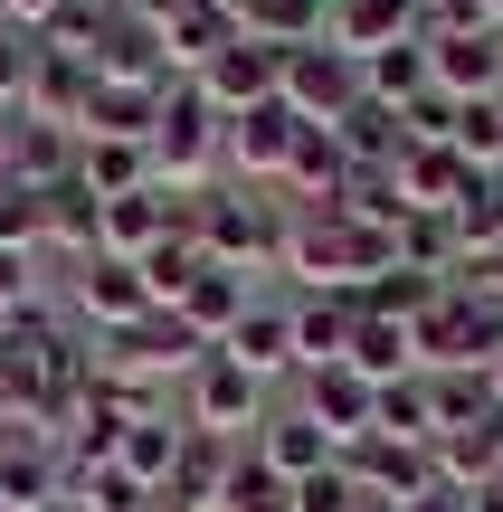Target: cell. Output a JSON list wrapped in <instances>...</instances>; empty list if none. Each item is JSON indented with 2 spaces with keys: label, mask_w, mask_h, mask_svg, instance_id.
Returning <instances> with one entry per match:
<instances>
[{
  "label": "cell",
  "mask_w": 503,
  "mask_h": 512,
  "mask_svg": "<svg viewBox=\"0 0 503 512\" xmlns=\"http://www.w3.org/2000/svg\"><path fill=\"white\" fill-rule=\"evenodd\" d=\"M219 152H228V114L209 105L200 86H181V76H171V86H162V114H152V181L200 200L209 171H219Z\"/></svg>",
  "instance_id": "cell-1"
},
{
  "label": "cell",
  "mask_w": 503,
  "mask_h": 512,
  "mask_svg": "<svg viewBox=\"0 0 503 512\" xmlns=\"http://www.w3.org/2000/svg\"><path fill=\"white\" fill-rule=\"evenodd\" d=\"M285 228H295V209L285 200H247V190H200V209H190V238H200L209 266H285Z\"/></svg>",
  "instance_id": "cell-2"
},
{
  "label": "cell",
  "mask_w": 503,
  "mask_h": 512,
  "mask_svg": "<svg viewBox=\"0 0 503 512\" xmlns=\"http://www.w3.org/2000/svg\"><path fill=\"white\" fill-rule=\"evenodd\" d=\"M371 95V76H361V57H342L333 38H314V48H285V76H276V105L295 114V124H323L333 133L342 114Z\"/></svg>",
  "instance_id": "cell-3"
},
{
  "label": "cell",
  "mask_w": 503,
  "mask_h": 512,
  "mask_svg": "<svg viewBox=\"0 0 503 512\" xmlns=\"http://www.w3.org/2000/svg\"><path fill=\"white\" fill-rule=\"evenodd\" d=\"M181 427H200V437H228V446H247L266 427V389L247 380L228 351H209L200 370H190V389H181Z\"/></svg>",
  "instance_id": "cell-4"
},
{
  "label": "cell",
  "mask_w": 503,
  "mask_h": 512,
  "mask_svg": "<svg viewBox=\"0 0 503 512\" xmlns=\"http://www.w3.org/2000/svg\"><path fill=\"white\" fill-rule=\"evenodd\" d=\"M67 503V446L48 427H10L0 437V512H57Z\"/></svg>",
  "instance_id": "cell-5"
},
{
  "label": "cell",
  "mask_w": 503,
  "mask_h": 512,
  "mask_svg": "<svg viewBox=\"0 0 503 512\" xmlns=\"http://www.w3.org/2000/svg\"><path fill=\"white\" fill-rule=\"evenodd\" d=\"M295 408H304V418H314L323 437L342 446V456H352V446L371 437V418H380V389L361 380L352 361H333V370H304V380H295Z\"/></svg>",
  "instance_id": "cell-6"
},
{
  "label": "cell",
  "mask_w": 503,
  "mask_h": 512,
  "mask_svg": "<svg viewBox=\"0 0 503 512\" xmlns=\"http://www.w3.org/2000/svg\"><path fill=\"white\" fill-rule=\"evenodd\" d=\"M276 76H285V48H266V38H228V48L209 57V76H190V86H200L209 105L238 124V114L276 105Z\"/></svg>",
  "instance_id": "cell-7"
},
{
  "label": "cell",
  "mask_w": 503,
  "mask_h": 512,
  "mask_svg": "<svg viewBox=\"0 0 503 512\" xmlns=\"http://www.w3.org/2000/svg\"><path fill=\"white\" fill-rule=\"evenodd\" d=\"M219 351H228L257 389H266V380H295V294H257Z\"/></svg>",
  "instance_id": "cell-8"
},
{
  "label": "cell",
  "mask_w": 503,
  "mask_h": 512,
  "mask_svg": "<svg viewBox=\"0 0 503 512\" xmlns=\"http://www.w3.org/2000/svg\"><path fill=\"white\" fill-rule=\"evenodd\" d=\"M76 313H86L95 332H133L143 313H162V304H152L143 266H124V256H86V266H76Z\"/></svg>",
  "instance_id": "cell-9"
},
{
  "label": "cell",
  "mask_w": 503,
  "mask_h": 512,
  "mask_svg": "<svg viewBox=\"0 0 503 512\" xmlns=\"http://www.w3.org/2000/svg\"><path fill=\"white\" fill-rule=\"evenodd\" d=\"M428 67H437V95L485 105V95H503V38L494 29H447V38H428Z\"/></svg>",
  "instance_id": "cell-10"
},
{
  "label": "cell",
  "mask_w": 503,
  "mask_h": 512,
  "mask_svg": "<svg viewBox=\"0 0 503 512\" xmlns=\"http://www.w3.org/2000/svg\"><path fill=\"white\" fill-rule=\"evenodd\" d=\"M247 456L266 465V475H285V484H304V475H323V465H342V446L323 437L304 408H266V427L247 437Z\"/></svg>",
  "instance_id": "cell-11"
},
{
  "label": "cell",
  "mask_w": 503,
  "mask_h": 512,
  "mask_svg": "<svg viewBox=\"0 0 503 512\" xmlns=\"http://www.w3.org/2000/svg\"><path fill=\"white\" fill-rule=\"evenodd\" d=\"M247 304H257V275H238V266H200V275H190V294H181L171 313H181V332H190L200 351H219L228 332H238Z\"/></svg>",
  "instance_id": "cell-12"
},
{
  "label": "cell",
  "mask_w": 503,
  "mask_h": 512,
  "mask_svg": "<svg viewBox=\"0 0 503 512\" xmlns=\"http://www.w3.org/2000/svg\"><path fill=\"white\" fill-rule=\"evenodd\" d=\"M342 181H352V152H342V133H323V124H304L295 133V152H285V209H333L342 200Z\"/></svg>",
  "instance_id": "cell-13"
},
{
  "label": "cell",
  "mask_w": 503,
  "mask_h": 512,
  "mask_svg": "<svg viewBox=\"0 0 503 512\" xmlns=\"http://www.w3.org/2000/svg\"><path fill=\"white\" fill-rule=\"evenodd\" d=\"M295 114H285V105H257V114H238V124H228V152H219V162L228 171H238V190L247 181H266V190H276L285 181V152H295Z\"/></svg>",
  "instance_id": "cell-14"
},
{
  "label": "cell",
  "mask_w": 503,
  "mask_h": 512,
  "mask_svg": "<svg viewBox=\"0 0 503 512\" xmlns=\"http://www.w3.org/2000/svg\"><path fill=\"white\" fill-rule=\"evenodd\" d=\"M323 38H333L342 57H361V67H371L380 48H399V38H418V0H333V19H323Z\"/></svg>",
  "instance_id": "cell-15"
},
{
  "label": "cell",
  "mask_w": 503,
  "mask_h": 512,
  "mask_svg": "<svg viewBox=\"0 0 503 512\" xmlns=\"http://www.w3.org/2000/svg\"><path fill=\"white\" fill-rule=\"evenodd\" d=\"M86 95H95V67L86 57H57V48H38V67H29V124H57V133H76L86 124Z\"/></svg>",
  "instance_id": "cell-16"
},
{
  "label": "cell",
  "mask_w": 503,
  "mask_h": 512,
  "mask_svg": "<svg viewBox=\"0 0 503 512\" xmlns=\"http://www.w3.org/2000/svg\"><path fill=\"white\" fill-rule=\"evenodd\" d=\"M76 181L95 200H133L152 190V143H124V133H76Z\"/></svg>",
  "instance_id": "cell-17"
},
{
  "label": "cell",
  "mask_w": 503,
  "mask_h": 512,
  "mask_svg": "<svg viewBox=\"0 0 503 512\" xmlns=\"http://www.w3.org/2000/svg\"><path fill=\"white\" fill-rule=\"evenodd\" d=\"M447 228H456V247H466V266L503 256V171H466V190L447 200Z\"/></svg>",
  "instance_id": "cell-18"
},
{
  "label": "cell",
  "mask_w": 503,
  "mask_h": 512,
  "mask_svg": "<svg viewBox=\"0 0 503 512\" xmlns=\"http://www.w3.org/2000/svg\"><path fill=\"white\" fill-rule=\"evenodd\" d=\"M228 465H238V446H228V437H200V427H190V437H181V465H171V484H162V503L219 512V484H228Z\"/></svg>",
  "instance_id": "cell-19"
},
{
  "label": "cell",
  "mask_w": 503,
  "mask_h": 512,
  "mask_svg": "<svg viewBox=\"0 0 503 512\" xmlns=\"http://www.w3.org/2000/svg\"><path fill=\"white\" fill-rule=\"evenodd\" d=\"M352 370H361L371 389L418 380V342H409V323H390V313H361V323H352Z\"/></svg>",
  "instance_id": "cell-20"
},
{
  "label": "cell",
  "mask_w": 503,
  "mask_h": 512,
  "mask_svg": "<svg viewBox=\"0 0 503 512\" xmlns=\"http://www.w3.org/2000/svg\"><path fill=\"white\" fill-rule=\"evenodd\" d=\"M10 181H19V190H57V181H76V133H57V124H29V114H19Z\"/></svg>",
  "instance_id": "cell-21"
},
{
  "label": "cell",
  "mask_w": 503,
  "mask_h": 512,
  "mask_svg": "<svg viewBox=\"0 0 503 512\" xmlns=\"http://www.w3.org/2000/svg\"><path fill=\"white\" fill-rule=\"evenodd\" d=\"M456 190H466V162H456V143H409V162H399V200L418 209H447Z\"/></svg>",
  "instance_id": "cell-22"
},
{
  "label": "cell",
  "mask_w": 503,
  "mask_h": 512,
  "mask_svg": "<svg viewBox=\"0 0 503 512\" xmlns=\"http://www.w3.org/2000/svg\"><path fill=\"white\" fill-rule=\"evenodd\" d=\"M323 19H333V0H247L238 29H247V38H266V48H314Z\"/></svg>",
  "instance_id": "cell-23"
},
{
  "label": "cell",
  "mask_w": 503,
  "mask_h": 512,
  "mask_svg": "<svg viewBox=\"0 0 503 512\" xmlns=\"http://www.w3.org/2000/svg\"><path fill=\"white\" fill-rule=\"evenodd\" d=\"M181 437H190V427H171V418H133L124 446H114V465H124L133 484H152V494H162L171 465H181Z\"/></svg>",
  "instance_id": "cell-24"
},
{
  "label": "cell",
  "mask_w": 503,
  "mask_h": 512,
  "mask_svg": "<svg viewBox=\"0 0 503 512\" xmlns=\"http://www.w3.org/2000/svg\"><path fill=\"white\" fill-rule=\"evenodd\" d=\"M371 437H390V446H437V399H428V370H418V380H390V389H380Z\"/></svg>",
  "instance_id": "cell-25"
},
{
  "label": "cell",
  "mask_w": 503,
  "mask_h": 512,
  "mask_svg": "<svg viewBox=\"0 0 503 512\" xmlns=\"http://www.w3.org/2000/svg\"><path fill=\"white\" fill-rule=\"evenodd\" d=\"M152 114H162V95H152V86H105V76H95L86 124H76V133H124V143H152Z\"/></svg>",
  "instance_id": "cell-26"
},
{
  "label": "cell",
  "mask_w": 503,
  "mask_h": 512,
  "mask_svg": "<svg viewBox=\"0 0 503 512\" xmlns=\"http://www.w3.org/2000/svg\"><path fill=\"white\" fill-rule=\"evenodd\" d=\"M361 76H371V95H380V105H399V114H409L418 95L437 86V67H428V38H399V48H380Z\"/></svg>",
  "instance_id": "cell-27"
},
{
  "label": "cell",
  "mask_w": 503,
  "mask_h": 512,
  "mask_svg": "<svg viewBox=\"0 0 503 512\" xmlns=\"http://www.w3.org/2000/svg\"><path fill=\"white\" fill-rule=\"evenodd\" d=\"M428 399H437V437H466V427H485V418H494L485 370H428Z\"/></svg>",
  "instance_id": "cell-28"
},
{
  "label": "cell",
  "mask_w": 503,
  "mask_h": 512,
  "mask_svg": "<svg viewBox=\"0 0 503 512\" xmlns=\"http://www.w3.org/2000/svg\"><path fill=\"white\" fill-rule=\"evenodd\" d=\"M219 512H295V484L266 475V465L238 446V465H228V484H219Z\"/></svg>",
  "instance_id": "cell-29"
},
{
  "label": "cell",
  "mask_w": 503,
  "mask_h": 512,
  "mask_svg": "<svg viewBox=\"0 0 503 512\" xmlns=\"http://www.w3.org/2000/svg\"><path fill=\"white\" fill-rule=\"evenodd\" d=\"M0 256H48V200L0 181Z\"/></svg>",
  "instance_id": "cell-30"
},
{
  "label": "cell",
  "mask_w": 503,
  "mask_h": 512,
  "mask_svg": "<svg viewBox=\"0 0 503 512\" xmlns=\"http://www.w3.org/2000/svg\"><path fill=\"white\" fill-rule=\"evenodd\" d=\"M29 67H38V38L29 29H0V114L29 105Z\"/></svg>",
  "instance_id": "cell-31"
},
{
  "label": "cell",
  "mask_w": 503,
  "mask_h": 512,
  "mask_svg": "<svg viewBox=\"0 0 503 512\" xmlns=\"http://www.w3.org/2000/svg\"><path fill=\"white\" fill-rule=\"evenodd\" d=\"M352 503H361L352 465H323V475H304V484H295V512H352Z\"/></svg>",
  "instance_id": "cell-32"
},
{
  "label": "cell",
  "mask_w": 503,
  "mask_h": 512,
  "mask_svg": "<svg viewBox=\"0 0 503 512\" xmlns=\"http://www.w3.org/2000/svg\"><path fill=\"white\" fill-rule=\"evenodd\" d=\"M38 304V256H0V323Z\"/></svg>",
  "instance_id": "cell-33"
},
{
  "label": "cell",
  "mask_w": 503,
  "mask_h": 512,
  "mask_svg": "<svg viewBox=\"0 0 503 512\" xmlns=\"http://www.w3.org/2000/svg\"><path fill=\"white\" fill-rule=\"evenodd\" d=\"M409 512H475V494H466V484H428Z\"/></svg>",
  "instance_id": "cell-34"
},
{
  "label": "cell",
  "mask_w": 503,
  "mask_h": 512,
  "mask_svg": "<svg viewBox=\"0 0 503 512\" xmlns=\"http://www.w3.org/2000/svg\"><path fill=\"white\" fill-rule=\"evenodd\" d=\"M57 10H67V0H10V29H29V38H38Z\"/></svg>",
  "instance_id": "cell-35"
},
{
  "label": "cell",
  "mask_w": 503,
  "mask_h": 512,
  "mask_svg": "<svg viewBox=\"0 0 503 512\" xmlns=\"http://www.w3.org/2000/svg\"><path fill=\"white\" fill-rule=\"evenodd\" d=\"M10 152H19V114H0V181H10Z\"/></svg>",
  "instance_id": "cell-36"
},
{
  "label": "cell",
  "mask_w": 503,
  "mask_h": 512,
  "mask_svg": "<svg viewBox=\"0 0 503 512\" xmlns=\"http://www.w3.org/2000/svg\"><path fill=\"white\" fill-rule=\"evenodd\" d=\"M352 512H409V503H390V494H361V503H352Z\"/></svg>",
  "instance_id": "cell-37"
},
{
  "label": "cell",
  "mask_w": 503,
  "mask_h": 512,
  "mask_svg": "<svg viewBox=\"0 0 503 512\" xmlns=\"http://www.w3.org/2000/svg\"><path fill=\"white\" fill-rule=\"evenodd\" d=\"M485 389H494V408H503V351H494V361H485Z\"/></svg>",
  "instance_id": "cell-38"
},
{
  "label": "cell",
  "mask_w": 503,
  "mask_h": 512,
  "mask_svg": "<svg viewBox=\"0 0 503 512\" xmlns=\"http://www.w3.org/2000/svg\"><path fill=\"white\" fill-rule=\"evenodd\" d=\"M475 512H503V484H485V494H475Z\"/></svg>",
  "instance_id": "cell-39"
},
{
  "label": "cell",
  "mask_w": 503,
  "mask_h": 512,
  "mask_svg": "<svg viewBox=\"0 0 503 512\" xmlns=\"http://www.w3.org/2000/svg\"><path fill=\"white\" fill-rule=\"evenodd\" d=\"M475 10H485V19H503V0H475Z\"/></svg>",
  "instance_id": "cell-40"
},
{
  "label": "cell",
  "mask_w": 503,
  "mask_h": 512,
  "mask_svg": "<svg viewBox=\"0 0 503 512\" xmlns=\"http://www.w3.org/2000/svg\"><path fill=\"white\" fill-rule=\"evenodd\" d=\"M152 512H190V503H152Z\"/></svg>",
  "instance_id": "cell-41"
},
{
  "label": "cell",
  "mask_w": 503,
  "mask_h": 512,
  "mask_svg": "<svg viewBox=\"0 0 503 512\" xmlns=\"http://www.w3.org/2000/svg\"><path fill=\"white\" fill-rule=\"evenodd\" d=\"M0 29H10V0H0Z\"/></svg>",
  "instance_id": "cell-42"
},
{
  "label": "cell",
  "mask_w": 503,
  "mask_h": 512,
  "mask_svg": "<svg viewBox=\"0 0 503 512\" xmlns=\"http://www.w3.org/2000/svg\"><path fill=\"white\" fill-rule=\"evenodd\" d=\"M494 38H503V19H494Z\"/></svg>",
  "instance_id": "cell-43"
},
{
  "label": "cell",
  "mask_w": 503,
  "mask_h": 512,
  "mask_svg": "<svg viewBox=\"0 0 503 512\" xmlns=\"http://www.w3.org/2000/svg\"><path fill=\"white\" fill-rule=\"evenodd\" d=\"M494 105H503V95H494Z\"/></svg>",
  "instance_id": "cell-44"
}]
</instances>
